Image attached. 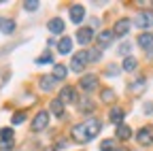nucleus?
I'll list each match as a JSON object with an SVG mask.
<instances>
[{
  "label": "nucleus",
  "instance_id": "f257e3e1",
  "mask_svg": "<svg viewBox=\"0 0 153 151\" xmlns=\"http://www.w3.org/2000/svg\"><path fill=\"white\" fill-rule=\"evenodd\" d=\"M100 128H102V123L98 119L89 117L87 121H83V123H79V126L72 128V136H74V141H79V143H89L100 132Z\"/></svg>",
  "mask_w": 153,
  "mask_h": 151
},
{
  "label": "nucleus",
  "instance_id": "f03ea898",
  "mask_svg": "<svg viewBox=\"0 0 153 151\" xmlns=\"http://www.w3.org/2000/svg\"><path fill=\"white\" fill-rule=\"evenodd\" d=\"M89 62L87 58V51H79V53H74L72 55V62H70V68L74 72H81V68H85V64Z\"/></svg>",
  "mask_w": 153,
  "mask_h": 151
},
{
  "label": "nucleus",
  "instance_id": "7ed1b4c3",
  "mask_svg": "<svg viewBox=\"0 0 153 151\" xmlns=\"http://www.w3.org/2000/svg\"><path fill=\"white\" fill-rule=\"evenodd\" d=\"M47 123H49V113H47V111H41V113L32 119V130H34V132H41V130L47 128Z\"/></svg>",
  "mask_w": 153,
  "mask_h": 151
},
{
  "label": "nucleus",
  "instance_id": "20e7f679",
  "mask_svg": "<svg viewBox=\"0 0 153 151\" xmlns=\"http://www.w3.org/2000/svg\"><path fill=\"white\" fill-rule=\"evenodd\" d=\"M132 28V19H128V17H123V19L119 22H115V28H113V34H117V36H126Z\"/></svg>",
  "mask_w": 153,
  "mask_h": 151
},
{
  "label": "nucleus",
  "instance_id": "39448f33",
  "mask_svg": "<svg viewBox=\"0 0 153 151\" xmlns=\"http://www.w3.org/2000/svg\"><path fill=\"white\" fill-rule=\"evenodd\" d=\"M47 30H49L51 34H62V32H64V19H60V17H53V19H49Z\"/></svg>",
  "mask_w": 153,
  "mask_h": 151
},
{
  "label": "nucleus",
  "instance_id": "423d86ee",
  "mask_svg": "<svg viewBox=\"0 0 153 151\" xmlns=\"http://www.w3.org/2000/svg\"><path fill=\"white\" fill-rule=\"evenodd\" d=\"M134 24L138 28H151L153 26V13H140L136 19H134Z\"/></svg>",
  "mask_w": 153,
  "mask_h": 151
},
{
  "label": "nucleus",
  "instance_id": "0eeeda50",
  "mask_svg": "<svg viewBox=\"0 0 153 151\" xmlns=\"http://www.w3.org/2000/svg\"><path fill=\"white\" fill-rule=\"evenodd\" d=\"M83 17H85V9H83L81 4H72V7H70V19H72L74 24H81Z\"/></svg>",
  "mask_w": 153,
  "mask_h": 151
},
{
  "label": "nucleus",
  "instance_id": "6e6552de",
  "mask_svg": "<svg viewBox=\"0 0 153 151\" xmlns=\"http://www.w3.org/2000/svg\"><path fill=\"white\" fill-rule=\"evenodd\" d=\"M81 89H85V91H91L94 87H96V83H98V77L96 74H85V77H81Z\"/></svg>",
  "mask_w": 153,
  "mask_h": 151
},
{
  "label": "nucleus",
  "instance_id": "1a4fd4ad",
  "mask_svg": "<svg viewBox=\"0 0 153 151\" xmlns=\"http://www.w3.org/2000/svg\"><path fill=\"white\" fill-rule=\"evenodd\" d=\"M138 45L143 47V49H153V34L151 32H143L140 36H138ZM151 55H153V51H151Z\"/></svg>",
  "mask_w": 153,
  "mask_h": 151
},
{
  "label": "nucleus",
  "instance_id": "9d476101",
  "mask_svg": "<svg viewBox=\"0 0 153 151\" xmlns=\"http://www.w3.org/2000/svg\"><path fill=\"white\" fill-rule=\"evenodd\" d=\"M91 39H94V30L91 28H81L79 32H76V41H79L81 45H87Z\"/></svg>",
  "mask_w": 153,
  "mask_h": 151
},
{
  "label": "nucleus",
  "instance_id": "9b49d317",
  "mask_svg": "<svg viewBox=\"0 0 153 151\" xmlns=\"http://www.w3.org/2000/svg\"><path fill=\"white\" fill-rule=\"evenodd\" d=\"M76 100V91L70 87V85H66L62 91H60V102H74Z\"/></svg>",
  "mask_w": 153,
  "mask_h": 151
},
{
  "label": "nucleus",
  "instance_id": "f8f14e48",
  "mask_svg": "<svg viewBox=\"0 0 153 151\" xmlns=\"http://www.w3.org/2000/svg\"><path fill=\"white\" fill-rule=\"evenodd\" d=\"M136 141H138L140 145H149V143H153V132H151V128H143L138 134H136Z\"/></svg>",
  "mask_w": 153,
  "mask_h": 151
},
{
  "label": "nucleus",
  "instance_id": "ddd939ff",
  "mask_svg": "<svg viewBox=\"0 0 153 151\" xmlns=\"http://www.w3.org/2000/svg\"><path fill=\"white\" fill-rule=\"evenodd\" d=\"M113 30H102V32H98V45H102V47H106L111 41H113Z\"/></svg>",
  "mask_w": 153,
  "mask_h": 151
},
{
  "label": "nucleus",
  "instance_id": "4468645a",
  "mask_svg": "<svg viewBox=\"0 0 153 151\" xmlns=\"http://www.w3.org/2000/svg\"><path fill=\"white\" fill-rule=\"evenodd\" d=\"M70 49H72V41L68 39V36H64V39L60 41V43H57V51H60V53H70Z\"/></svg>",
  "mask_w": 153,
  "mask_h": 151
},
{
  "label": "nucleus",
  "instance_id": "2eb2a0df",
  "mask_svg": "<svg viewBox=\"0 0 153 151\" xmlns=\"http://www.w3.org/2000/svg\"><path fill=\"white\" fill-rule=\"evenodd\" d=\"M13 30H15L13 19H0V32L2 34H13Z\"/></svg>",
  "mask_w": 153,
  "mask_h": 151
},
{
  "label": "nucleus",
  "instance_id": "dca6fc26",
  "mask_svg": "<svg viewBox=\"0 0 153 151\" xmlns=\"http://www.w3.org/2000/svg\"><path fill=\"white\" fill-rule=\"evenodd\" d=\"M51 113L53 115H57V117H64V102H60V100H51Z\"/></svg>",
  "mask_w": 153,
  "mask_h": 151
},
{
  "label": "nucleus",
  "instance_id": "f3484780",
  "mask_svg": "<svg viewBox=\"0 0 153 151\" xmlns=\"http://www.w3.org/2000/svg\"><path fill=\"white\" fill-rule=\"evenodd\" d=\"M66 74H68V68L66 66H62V64H55V68H53V77H55V81L57 79H66Z\"/></svg>",
  "mask_w": 153,
  "mask_h": 151
},
{
  "label": "nucleus",
  "instance_id": "a211bd4d",
  "mask_svg": "<svg viewBox=\"0 0 153 151\" xmlns=\"http://www.w3.org/2000/svg\"><path fill=\"white\" fill-rule=\"evenodd\" d=\"M130 136H132V130H130L128 126H123V123H121V126H117V138H121V141H128Z\"/></svg>",
  "mask_w": 153,
  "mask_h": 151
},
{
  "label": "nucleus",
  "instance_id": "6ab92c4d",
  "mask_svg": "<svg viewBox=\"0 0 153 151\" xmlns=\"http://www.w3.org/2000/svg\"><path fill=\"white\" fill-rule=\"evenodd\" d=\"M53 83H55V77H53V74H51V77H43V79H41V89L49 91V89H53Z\"/></svg>",
  "mask_w": 153,
  "mask_h": 151
},
{
  "label": "nucleus",
  "instance_id": "aec40b11",
  "mask_svg": "<svg viewBox=\"0 0 153 151\" xmlns=\"http://www.w3.org/2000/svg\"><path fill=\"white\" fill-rule=\"evenodd\" d=\"M121 119H123V111L121 109H113L111 111V121L117 123V126H121Z\"/></svg>",
  "mask_w": 153,
  "mask_h": 151
},
{
  "label": "nucleus",
  "instance_id": "412c9836",
  "mask_svg": "<svg viewBox=\"0 0 153 151\" xmlns=\"http://www.w3.org/2000/svg\"><path fill=\"white\" fill-rule=\"evenodd\" d=\"M0 141H13V130L11 128H2L0 130Z\"/></svg>",
  "mask_w": 153,
  "mask_h": 151
},
{
  "label": "nucleus",
  "instance_id": "4be33fe9",
  "mask_svg": "<svg viewBox=\"0 0 153 151\" xmlns=\"http://www.w3.org/2000/svg\"><path fill=\"white\" fill-rule=\"evenodd\" d=\"M136 60H134V58H126V62H123V70H128V72H132L134 68H136Z\"/></svg>",
  "mask_w": 153,
  "mask_h": 151
},
{
  "label": "nucleus",
  "instance_id": "5701e85b",
  "mask_svg": "<svg viewBox=\"0 0 153 151\" xmlns=\"http://www.w3.org/2000/svg\"><path fill=\"white\" fill-rule=\"evenodd\" d=\"M100 151H115V141H102L100 143Z\"/></svg>",
  "mask_w": 153,
  "mask_h": 151
},
{
  "label": "nucleus",
  "instance_id": "b1692460",
  "mask_svg": "<svg viewBox=\"0 0 153 151\" xmlns=\"http://www.w3.org/2000/svg\"><path fill=\"white\" fill-rule=\"evenodd\" d=\"M143 89H145V79H138L136 83L130 87V91H134V94H138V91H143Z\"/></svg>",
  "mask_w": 153,
  "mask_h": 151
},
{
  "label": "nucleus",
  "instance_id": "393cba45",
  "mask_svg": "<svg viewBox=\"0 0 153 151\" xmlns=\"http://www.w3.org/2000/svg\"><path fill=\"white\" fill-rule=\"evenodd\" d=\"M11 119H13V123H24V119H26V113H22V111H19V113H15V115H13Z\"/></svg>",
  "mask_w": 153,
  "mask_h": 151
},
{
  "label": "nucleus",
  "instance_id": "a878e982",
  "mask_svg": "<svg viewBox=\"0 0 153 151\" xmlns=\"http://www.w3.org/2000/svg\"><path fill=\"white\" fill-rule=\"evenodd\" d=\"M130 49H132V43H123V45H119V53H121V55H128Z\"/></svg>",
  "mask_w": 153,
  "mask_h": 151
},
{
  "label": "nucleus",
  "instance_id": "bb28decb",
  "mask_svg": "<svg viewBox=\"0 0 153 151\" xmlns=\"http://www.w3.org/2000/svg\"><path fill=\"white\" fill-rule=\"evenodd\" d=\"M113 98H115V94H113L111 89H104V91H102V100H104V102H111Z\"/></svg>",
  "mask_w": 153,
  "mask_h": 151
},
{
  "label": "nucleus",
  "instance_id": "cd10ccee",
  "mask_svg": "<svg viewBox=\"0 0 153 151\" xmlns=\"http://www.w3.org/2000/svg\"><path fill=\"white\" fill-rule=\"evenodd\" d=\"M13 149V141H0V151H9Z\"/></svg>",
  "mask_w": 153,
  "mask_h": 151
},
{
  "label": "nucleus",
  "instance_id": "c85d7f7f",
  "mask_svg": "<svg viewBox=\"0 0 153 151\" xmlns=\"http://www.w3.org/2000/svg\"><path fill=\"white\" fill-rule=\"evenodd\" d=\"M45 62H53V55H51V53H45L43 58L36 60V64H45Z\"/></svg>",
  "mask_w": 153,
  "mask_h": 151
},
{
  "label": "nucleus",
  "instance_id": "c756f323",
  "mask_svg": "<svg viewBox=\"0 0 153 151\" xmlns=\"http://www.w3.org/2000/svg\"><path fill=\"white\" fill-rule=\"evenodd\" d=\"M24 7H26V11H36V9H38V2H34V0H32V2H26Z\"/></svg>",
  "mask_w": 153,
  "mask_h": 151
},
{
  "label": "nucleus",
  "instance_id": "7c9ffc66",
  "mask_svg": "<svg viewBox=\"0 0 153 151\" xmlns=\"http://www.w3.org/2000/svg\"><path fill=\"white\" fill-rule=\"evenodd\" d=\"M87 58H89L91 62H96V60H100V51H91V53H87Z\"/></svg>",
  "mask_w": 153,
  "mask_h": 151
},
{
  "label": "nucleus",
  "instance_id": "2f4dec72",
  "mask_svg": "<svg viewBox=\"0 0 153 151\" xmlns=\"http://www.w3.org/2000/svg\"><path fill=\"white\" fill-rule=\"evenodd\" d=\"M106 74H108V77H113V74L117 77V74H119V68H108V70H106Z\"/></svg>",
  "mask_w": 153,
  "mask_h": 151
},
{
  "label": "nucleus",
  "instance_id": "473e14b6",
  "mask_svg": "<svg viewBox=\"0 0 153 151\" xmlns=\"http://www.w3.org/2000/svg\"><path fill=\"white\" fill-rule=\"evenodd\" d=\"M91 106H94L91 102H83V104H81L79 109H81V111H91Z\"/></svg>",
  "mask_w": 153,
  "mask_h": 151
},
{
  "label": "nucleus",
  "instance_id": "72a5a7b5",
  "mask_svg": "<svg viewBox=\"0 0 153 151\" xmlns=\"http://www.w3.org/2000/svg\"><path fill=\"white\" fill-rule=\"evenodd\" d=\"M145 113H153V104H147L145 106Z\"/></svg>",
  "mask_w": 153,
  "mask_h": 151
},
{
  "label": "nucleus",
  "instance_id": "f704fd0d",
  "mask_svg": "<svg viewBox=\"0 0 153 151\" xmlns=\"http://www.w3.org/2000/svg\"><path fill=\"white\" fill-rule=\"evenodd\" d=\"M119 151H128V149H119Z\"/></svg>",
  "mask_w": 153,
  "mask_h": 151
},
{
  "label": "nucleus",
  "instance_id": "c9c22d12",
  "mask_svg": "<svg viewBox=\"0 0 153 151\" xmlns=\"http://www.w3.org/2000/svg\"><path fill=\"white\" fill-rule=\"evenodd\" d=\"M49 151H55V149H49Z\"/></svg>",
  "mask_w": 153,
  "mask_h": 151
}]
</instances>
